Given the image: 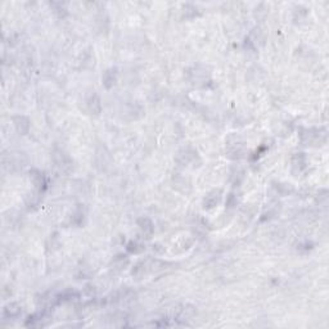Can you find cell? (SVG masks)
<instances>
[{
	"instance_id": "5bb4252c",
	"label": "cell",
	"mask_w": 329,
	"mask_h": 329,
	"mask_svg": "<svg viewBox=\"0 0 329 329\" xmlns=\"http://www.w3.org/2000/svg\"><path fill=\"white\" fill-rule=\"evenodd\" d=\"M136 225H138L139 230L142 233L143 238L149 239L152 238L153 233H154V225L151 219L148 218H139L136 220Z\"/></svg>"
},
{
	"instance_id": "ffe728a7",
	"label": "cell",
	"mask_w": 329,
	"mask_h": 329,
	"mask_svg": "<svg viewBox=\"0 0 329 329\" xmlns=\"http://www.w3.org/2000/svg\"><path fill=\"white\" fill-rule=\"evenodd\" d=\"M188 13H192V18L197 17L198 14H199V12H198L197 7H194V5H192V4H185L183 7V14L184 17H187Z\"/></svg>"
},
{
	"instance_id": "7a4b0ae2",
	"label": "cell",
	"mask_w": 329,
	"mask_h": 329,
	"mask_svg": "<svg viewBox=\"0 0 329 329\" xmlns=\"http://www.w3.org/2000/svg\"><path fill=\"white\" fill-rule=\"evenodd\" d=\"M300 140L304 146L319 147L327 142V130L324 128H302Z\"/></svg>"
},
{
	"instance_id": "277c9868",
	"label": "cell",
	"mask_w": 329,
	"mask_h": 329,
	"mask_svg": "<svg viewBox=\"0 0 329 329\" xmlns=\"http://www.w3.org/2000/svg\"><path fill=\"white\" fill-rule=\"evenodd\" d=\"M27 165V156L23 152L20 151H13L8 154H3V166L4 169H8L12 173L21 171L24 166Z\"/></svg>"
},
{
	"instance_id": "7c38bea8",
	"label": "cell",
	"mask_w": 329,
	"mask_h": 329,
	"mask_svg": "<svg viewBox=\"0 0 329 329\" xmlns=\"http://www.w3.org/2000/svg\"><path fill=\"white\" fill-rule=\"evenodd\" d=\"M118 80V69L116 67H111V68L106 69L103 72V76H102V84L103 87L110 90L112 88L116 87Z\"/></svg>"
},
{
	"instance_id": "ba28073f",
	"label": "cell",
	"mask_w": 329,
	"mask_h": 329,
	"mask_svg": "<svg viewBox=\"0 0 329 329\" xmlns=\"http://www.w3.org/2000/svg\"><path fill=\"white\" fill-rule=\"evenodd\" d=\"M84 110L88 114H91V116H98L102 112L101 98L95 91H90L88 95H85V98H84Z\"/></svg>"
},
{
	"instance_id": "30bf717a",
	"label": "cell",
	"mask_w": 329,
	"mask_h": 329,
	"mask_svg": "<svg viewBox=\"0 0 329 329\" xmlns=\"http://www.w3.org/2000/svg\"><path fill=\"white\" fill-rule=\"evenodd\" d=\"M28 174H30L28 177H30V181H31V184L34 185L35 191L43 193V191H44L46 187V177L45 175H44V173H42V171L38 170V169H31Z\"/></svg>"
},
{
	"instance_id": "6da1fadb",
	"label": "cell",
	"mask_w": 329,
	"mask_h": 329,
	"mask_svg": "<svg viewBox=\"0 0 329 329\" xmlns=\"http://www.w3.org/2000/svg\"><path fill=\"white\" fill-rule=\"evenodd\" d=\"M185 79L196 88H204L211 83L212 75L210 68L203 65H196L185 69Z\"/></svg>"
},
{
	"instance_id": "3957f363",
	"label": "cell",
	"mask_w": 329,
	"mask_h": 329,
	"mask_svg": "<svg viewBox=\"0 0 329 329\" xmlns=\"http://www.w3.org/2000/svg\"><path fill=\"white\" fill-rule=\"evenodd\" d=\"M247 153V143L239 135H229L225 140V154L230 159H242Z\"/></svg>"
},
{
	"instance_id": "5b68a950",
	"label": "cell",
	"mask_w": 329,
	"mask_h": 329,
	"mask_svg": "<svg viewBox=\"0 0 329 329\" xmlns=\"http://www.w3.org/2000/svg\"><path fill=\"white\" fill-rule=\"evenodd\" d=\"M52 159L54 166L63 174H69L73 170V159L66 151L61 148H54L52 152Z\"/></svg>"
},
{
	"instance_id": "ac0fdd59",
	"label": "cell",
	"mask_w": 329,
	"mask_h": 329,
	"mask_svg": "<svg viewBox=\"0 0 329 329\" xmlns=\"http://www.w3.org/2000/svg\"><path fill=\"white\" fill-rule=\"evenodd\" d=\"M40 196H42V193L38 191L27 194V197H26V206H27L28 210H34V208L38 207L39 203H40Z\"/></svg>"
},
{
	"instance_id": "9c48e42d",
	"label": "cell",
	"mask_w": 329,
	"mask_h": 329,
	"mask_svg": "<svg viewBox=\"0 0 329 329\" xmlns=\"http://www.w3.org/2000/svg\"><path fill=\"white\" fill-rule=\"evenodd\" d=\"M12 121H13L14 128H16L20 135H27L31 130V121H30V118L23 116V114H16L12 118Z\"/></svg>"
},
{
	"instance_id": "44dd1931",
	"label": "cell",
	"mask_w": 329,
	"mask_h": 329,
	"mask_svg": "<svg viewBox=\"0 0 329 329\" xmlns=\"http://www.w3.org/2000/svg\"><path fill=\"white\" fill-rule=\"evenodd\" d=\"M237 204H238V198H237L236 193H230L226 198V207L233 208L236 207Z\"/></svg>"
},
{
	"instance_id": "9a60e30c",
	"label": "cell",
	"mask_w": 329,
	"mask_h": 329,
	"mask_svg": "<svg viewBox=\"0 0 329 329\" xmlns=\"http://www.w3.org/2000/svg\"><path fill=\"white\" fill-rule=\"evenodd\" d=\"M173 184L179 192L188 193V192L191 191V181L188 180L187 177L181 175V174H174Z\"/></svg>"
},
{
	"instance_id": "e0dca14e",
	"label": "cell",
	"mask_w": 329,
	"mask_h": 329,
	"mask_svg": "<svg viewBox=\"0 0 329 329\" xmlns=\"http://www.w3.org/2000/svg\"><path fill=\"white\" fill-rule=\"evenodd\" d=\"M85 218H87V210L85 207H83V204H79L71 216V224L76 226H83L85 222Z\"/></svg>"
},
{
	"instance_id": "8fae6325",
	"label": "cell",
	"mask_w": 329,
	"mask_h": 329,
	"mask_svg": "<svg viewBox=\"0 0 329 329\" xmlns=\"http://www.w3.org/2000/svg\"><path fill=\"white\" fill-rule=\"evenodd\" d=\"M307 167V158H306L305 153H295L291 157V171L292 174L298 175L302 171L306 170Z\"/></svg>"
},
{
	"instance_id": "2e32d148",
	"label": "cell",
	"mask_w": 329,
	"mask_h": 329,
	"mask_svg": "<svg viewBox=\"0 0 329 329\" xmlns=\"http://www.w3.org/2000/svg\"><path fill=\"white\" fill-rule=\"evenodd\" d=\"M22 314V307L16 302L8 304L3 308V318L4 319H17Z\"/></svg>"
},
{
	"instance_id": "52a82bcc",
	"label": "cell",
	"mask_w": 329,
	"mask_h": 329,
	"mask_svg": "<svg viewBox=\"0 0 329 329\" xmlns=\"http://www.w3.org/2000/svg\"><path fill=\"white\" fill-rule=\"evenodd\" d=\"M112 156L111 152L104 144H99L95 148V166L99 171H106L111 166Z\"/></svg>"
},
{
	"instance_id": "d6986e66",
	"label": "cell",
	"mask_w": 329,
	"mask_h": 329,
	"mask_svg": "<svg viewBox=\"0 0 329 329\" xmlns=\"http://www.w3.org/2000/svg\"><path fill=\"white\" fill-rule=\"evenodd\" d=\"M126 250L130 253H140L146 250V247L143 246L142 243L136 242V241H130L126 246Z\"/></svg>"
},
{
	"instance_id": "4fadbf2b",
	"label": "cell",
	"mask_w": 329,
	"mask_h": 329,
	"mask_svg": "<svg viewBox=\"0 0 329 329\" xmlns=\"http://www.w3.org/2000/svg\"><path fill=\"white\" fill-rule=\"evenodd\" d=\"M221 199V189H212L211 192H208L203 198V208L204 210H212L215 208Z\"/></svg>"
},
{
	"instance_id": "8992f818",
	"label": "cell",
	"mask_w": 329,
	"mask_h": 329,
	"mask_svg": "<svg viewBox=\"0 0 329 329\" xmlns=\"http://www.w3.org/2000/svg\"><path fill=\"white\" fill-rule=\"evenodd\" d=\"M198 161H199L198 151L193 146H191V144L180 148L177 151L176 154H175V162L180 167L191 166V165H194Z\"/></svg>"
}]
</instances>
